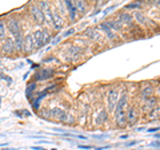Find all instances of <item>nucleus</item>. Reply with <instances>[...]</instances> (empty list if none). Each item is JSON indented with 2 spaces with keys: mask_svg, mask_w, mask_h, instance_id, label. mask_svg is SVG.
I'll return each mask as SVG.
<instances>
[{
  "mask_svg": "<svg viewBox=\"0 0 160 150\" xmlns=\"http://www.w3.org/2000/svg\"><path fill=\"white\" fill-rule=\"evenodd\" d=\"M126 94H123L122 97H120V99H118V109H116V113L118 111H123V107L126 106Z\"/></svg>",
  "mask_w": 160,
  "mask_h": 150,
  "instance_id": "obj_10",
  "label": "nucleus"
},
{
  "mask_svg": "<svg viewBox=\"0 0 160 150\" xmlns=\"http://www.w3.org/2000/svg\"><path fill=\"white\" fill-rule=\"evenodd\" d=\"M87 35H88L89 38L95 39V40H99V39H100V36H102V34H99L98 31H95V29H89Z\"/></svg>",
  "mask_w": 160,
  "mask_h": 150,
  "instance_id": "obj_13",
  "label": "nucleus"
},
{
  "mask_svg": "<svg viewBox=\"0 0 160 150\" xmlns=\"http://www.w3.org/2000/svg\"><path fill=\"white\" fill-rule=\"evenodd\" d=\"M135 19H136V22L140 24H146V22H147V18L144 16V13L142 11H138L135 13Z\"/></svg>",
  "mask_w": 160,
  "mask_h": 150,
  "instance_id": "obj_11",
  "label": "nucleus"
},
{
  "mask_svg": "<svg viewBox=\"0 0 160 150\" xmlns=\"http://www.w3.org/2000/svg\"><path fill=\"white\" fill-rule=\"evenodd\" d=\"M31 13H32V16L35 19V22H36L38 24H43L44 23V12H42L40 7L33 6L31 8Z\"/></svg>",
  "mask_w": 160,
  "mask_h": 150,
  "instance_id": "obj_2",
  "label": "nucleus"
},
{
  "mask_svg": "<svg viewBox=\"0 0 160 150\" xmlns=\"http://www.w3.org/2000/svg\"><path fill=\"white\" fill-rule=\"evenodd\" d=\"M126 119H128V122L131 123V125L136 122V119H138V114H136V111H135V109H133V107H128Z\"/></svg>",
  "mask_w": 160,
  "mask_h": 150,
  "instance_id": "obj_7",
  "label": "nucleus"
},
{
  "mask_svg": "<svg viewBox=\"0 0 160 150\" xmlns=\"http://www.w3.org/2000/svg\"><path fill=\"white\" fill-rule=\"evenodd\" d=\"M51 114H52V117H53V118L59 119V121H63V122H66V119H67V117H68V114L64 111L63 109H59V107L52 109Z\"/></svg>",
  "mask_w": 160,
  "mask_h": 150,
  "instance_id": "obj_4",
  "label": "nucleus"
},
{
  "mask_svg": "<svg viewBox=\"0 0 160 150\" xmlns=\"http://www.w3.org/2000/svg\"><path fill=\"white\" fill-rule=\"evenodd\" d=\"M6 38V24H4V22L0 20V39Z\"/></svg>",
  "mask_w": 160,
  "mask_h": 150,
  "instance_id": "obj_14",
  "label": "nucleus"
},
{
  "mask_svg": "<svg viewBox=\"0 0 160 150\" xmlns=\"http://www.w3.org/2000/svg\"><path fill=\"white\" fill-rule=\"evenodd\" d=\"M13 50H15L13 42L11 40V39H6L4 43H3V51L6 54H11V52H13Z\"/></svg>",
  "mask_w": 160,
  "mask_h": 150,
  "instance_id": "obj_6",
  "label": "nucleus"
},
{
  "mask_svg": "<svg viewBox=\"0 0 160 150\" xmlns=\"http://www.w3.org/2000/svg\"><path fill=\"white\" fill-rule=\"evenodd\" d=\"M31 38H32V43L35 48H40L44 44V34L42 31H36L31 34Z\"/></svg>",
  "mask_w": 160,
  "mask_h": 150,
  "instance_id": "obj_1",
  "label": "nucleus"
},
{
  "mask_svg": "<svg viewBox=\"0 0 160 150\" xmlns=\"http://www.w3.org/2000/svg\"><path fill=\"white\" fill-rule=\"evenodd\" d=\"M126 114H124V111H118L116 113V123H118V126L120 127H123L124 125H126Z\"/></svg>",
  "mask_w": 160,
  "mask_h": 150,
  "instance_id": "obj_8",
  "label": "nucleus"
},
{
  "mask_svg": "<svg viewBox=\"0 0 160 150\" xmlns=\"http://www.w3.org/2000/svg\"><path fill=\"white\" fill-rule=\"evenodd\" d=\"M73 7H76L78 9H80V11H84V4L83 3H79V2H76L73 4Z\"/></svg>",
  "mask_w": 160,
  "mask_h": 150,
  "instance_id": "obj_15",
  "label": "nucleus"
},
{
  "mask_svg": "<svg viewBox=\"0 0 160 150\" xmlns=\"http://www.w3.org/2000/svg\"><path fill=\"white\" fill-rule=\"evenodd\" d=\"M8 29L11 31V34L13 35L15 38H18V36H20V28H19V23H18V20H15V19H11V20L8 22Z\"/></svg>",
  "mask_w": 160,
  "mask_h": 150,
  "instance_id": "obj_5",
  "label": "nucleus"
},
{
  "mask_svg": "<svg viewBox=\"0 0 160 150\" xmlns=\"http://www.w3.org/2000/svg\"><path fill=\"white\" fill-rule=\"evenodd\" d=\"M80 52H82V50L76 46H72L68 50V55H71V56H78V55H80Z\"/></svg>",
  "mask_w": 160,
  "mask_h": 150,
  "instance_id": "obj_12",
  "label": "nucleus"
},
{
  "mask_svg": "<svg viewBox=\"0 0 160 150\" xmlns=\"http://www.w3.org/2000/svg\"><path fill=\"white\" fill-rule=\"evenodd\" d=\"M119 95H118V91L116 90H111L109 91V94H108V110L109 111H112V110L115 109V106H116V103H118V98Z\"/></svg>",
  "mask_w": 160,
  "mask_h": 150,
  "instance_id": "obj_3",
  "label": "nucleus"
},
{
  "mask_svg": "<svg viewBox=\"0 0 160 150\" xmlns=\"http://www.w3.org/2000/svg\"><path fill=\"white\" fill-rule=\"evenodd\" d=\"M119 19H120V23H126V24H132V20H133V18L131 16V15H128V13H120V16H119Z\"/></svg>",
  "mask_w": 160,
  "mask_h": 150,
  "instance_id": "obj_9",
  "label": "nucleus"
}]
</instances>
